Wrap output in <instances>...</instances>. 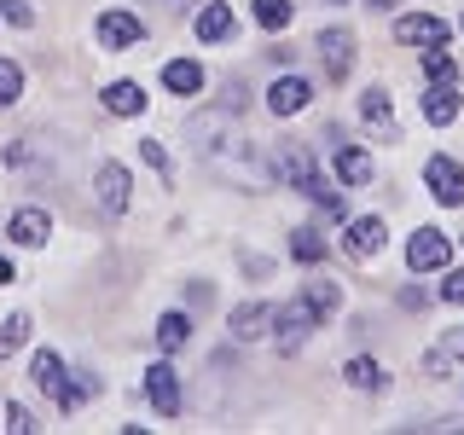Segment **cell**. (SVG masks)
Returning a JSON list of instances; mask_svg holds the SVG:
<instances>
[{
    "label": "cell",
    "instance_id": "29",
    "mask_svg": "<svg viewBox=\"0 0 464 435\" xmlns=\"http://www.w3.org/2000/svg\"><path fill=\"white\" fill-rule=\"evenodd\" d=\"M24 343H29V314H12L6 325H0V360H6V354H18Z\"/></svg>",
    "mask_w": 464,
    "mask_h": 435
},
{
    "label": "cell",
    "instance_id": "25",
    "mask_svg": "<svg viewBox=\"0 0 464 435\" xmlns=\"http://www.w3.org/2000/svg\"><path fill=\"white\" fill-rule=\"evenodd\" d=\"M290 256L314 267V261H325V238H319L314 227H296V232H290Z\"/></svg>",
    "mask_w": 464,
    "mask_h": 435
},
{
    "label": "cell",
    "instance_id": "36",
    "mask_svg": "<svg viewBox=\"0 0 464 435\" xmlns=\"http://www.w3.org/2000/svg\"><path fill=\"white\" fill-rule=\"evenodd\" d=\"M441 302H464V267H459V273H447V285H441Z\"/></svg>",
    "mask_w": 464,
    "mask_h": 435
},
{
    "label": "cell",
    "instance_id": "30",
    "mask_svg": "<svg viewBox=\"0 0 464 435\" xmlns=\"http://www.w3.org/2000/svg\"><path fill=\"white\" fill-rule=\"evenodd\" d=\"M18 99H24V70L12 64V58H0V111L18 105Z\"/></svg>",
    "mask_w": 464,
    "mask_h": 435
},
{
    "label": "cell",
    "instance_id": "18",
    "mask_svg": "<svg viewBox=\"0 0 464 435\" xmlns=\"http://www.w3.org/2000/svg\"><path fill=\"white\" fill-rule=\"evenodd\" d=\"M267 325H273V308H267V302H244V308L232 314V337H238V343H256Z\"/></svg>",
    "mask_w": 464,
    "mask_h": 435
},
{
    "label": "cell",
    "instance_id": "34",
    "mask_svg": "<svg viewBox=\"0 0 464 435\" xmlns=\"http://www.w3.org/2000/svg\"><path fill=\"white\" fill-rule=\"evenodd\" d=\"M6 430H12V435H35L41 424H35V418H29V412H24V406H18V401H12V406H6Z\"/></svg>",
    "mask_w": 464,
    "mask_h": 435
},
{
    "label": "cell",
    "instance_id": "15",
    "mask_svg": "<svg viewBox=\"0 0 464 435\" xmlns=\"http://www.w3.org/2000/svg\"><path fill=\"white\" fill-rule=\"evenodd\" d=\"M163 87L180 93V99H192L203 87V64H198V58H174V64H163Z\"/></svg>",
    "mask_w": 464,
    "mask_h": 435
},
{
    "label": "cell",
    "instance_id": "24",
    "mask_svg": "<svg viewBox=\"0 0 464 435\" xmlns=\"http://www.w3.org/2000/svg\"><path fill=\"white\" fill-rule=\"evenodd\" d=\"M337 174H343L348 186H366L372 180V157L354 151V145H343V151H337Z\"/></svg>",
    "mask_w": 464,
    "mask_h": 435
},
{
    "label": "cell",
    "instance_id": "37",
    "mask_svg": "<svg viewBox=\"0 0 464 435\" xmlns=\"http://www.w3.org/2000/svg\"><path fill=\"white\" fill-rule=\"evenodd\" d=\"M157 6H169V12H186V6H192V0H157Z\"/></svg>",
    "mask_w": 464,
    "mask_h": 435
},
{
    "label": "cell",
    "instance_id": "21",
    "mask_svg": "<svg viewBox=\"0 0 464 435\" xmlns=\"http://www.w3.org/2000/svg\"><path fill=\"white\" fill-rule=\"evenodd\" d=\"M453 366H464V331H447L441 348H435V354L424 360V372H430V377H447Z\"/></svg>",
    "mask_w": 464,
    "mask_h": 435
},
{
    "label": "cell",
    "instance_id": "39",
    "mask_svg": "<svg viewBox=\"0 0 464 435\" xmlns=\"http://www.w3.org/2000/svg\"><path fill=\"white\" fill-rule=\"evenodd\" d=\"M366 6H372V12H383V6H395V0H366Z\"/></svg>",
    "mask_w": 464,
    "mask_h": 435
},
{
    "label": "cell",
    "instance_id": "12",
    "mask_svg": "<svg viewBox=\"0 0 464 435\" xmlns=\"http://www.w3.org/2000/svg\"><path fill=\"white\" fill-rule=\"evenodd\" d=\"M6 238H18V244H29V250H41V244L53 238V215H47V209H18V215H12V227H6Z\"/></svg>",
    "mask_w": 464,
    "mask_h": 435
},
{
    "label": "cell",
    "instance_id": "16",
    "mask_svg": "<svg viewBox=\"0 0 464 435\" xmlns=\"http://www.w3.org/2000/svg\"><path fill=\"white\" fill-rule=\"evenodd\" d=\"M145 105H151V99H145L140 82H111V87H105V111H111V116H140Z\"/></svg>",
    "mask_w": 464,
    "mask_h": 435
},
{
    "label": "cell",
    "instance_id": "11",
    "mask_svg": "<svg viewBox=\"0 0 464 435\" xmlns=\"http://www.w3.org/2000/svg\"><path fill=\"white\" fill-rule=\"evenodd\" d=\"M99 41H105L111 53H122V47H134V41H145V24L134 12H105V18H99Z\"/></svg>",
    "mask_w": 464,
    "mask_h": 435
},
{
    "label": "cell",
    "instance_id": "19",
    "mask_svg": "<svg viewBox=\"0 0 464 435\" xmlns=\"http://www.w3.org/2000/svg\"><path fill=\"white\" fill-rule=\"evenodd\" d=\"M424 116L435 128H447L459 116V93H453V82H430V93H424Z\"/></svg>",
    "mask_w": 464,
    "mask_h": 435
},
{
    "label": "cell",
    "instance_id": "20",
    "mask_svg": "<svg viewBox=\"0 0 464 435\" xmlns=\"http://www.w3.org/2000/svg\"><path fill=\"white\" fill-rule=\"evenodd\" d=\"M6 169H18V174H47L53 157L35 151V140H12V145H6Z\"/></svg>",
    "mask_w": 464,
    "mask_h": 435
},
{
    "label": "cell",
    "instance_id": "8",
    "mask_svg": "<svg viewBox=\"0 0 464 435\" xmlns=\"http://www.w3.org/2000/svg\"><path fill=\"white\" fill-rule=\"evenodd\" d=\"M424 180H430L435 203H464V169L453 163V157H430V163H424Z\"/></svg>",
    "mask_w": 464,
    "mask_h": 435
},
{
    "label": "cell",
    "instance_id": "7",
    "mask_svg": "<svg viewBox=\"0 0 464 435\" xmlns=\"http://www.w3.org/2000/svg\"><path fill=\"white\" fill-rule=\"evenodd\" d=\"M128 203H134V180H128V169L105 163V169H99V209H105V215H128Z\"/></svg>",
    "mask_w": 464,
    "mask_h": 435
},
{
    "label": "cell",
    "instance_id": "33",
    "mask_svg": "<svg viewBox=\"0 0 464 435\" xmlns=\"http://www.w3.org/2000/svg\"><path fill=\"white\" fill-rule=\"evenodd\" d=\"M140 157H145V163H151L157 174H163V180L174 174V169H169V151H163V145H157V140H140Z\"/></svg>",
    "mask_w": 464,
    "mask_h": 435
},
{
    "label": "cell",
    "instance_id": "17",
    "mask_svg": "<svg viewBox=\"0 0 464 435\" xmlns=\"http://www.w3.org/2000/svg\"><path fill=\"white\" fill-rule=\"evenodd\" d=\"M360 116H366L383 140H395V111H389V93H383V87H366V93H360Z\"/></svg>",
    "mask_w": 464,
    "mask_h": 435
},
{
    "label": "cell",
    "instance_id": "3",
    "mask_svg": "<svg viewBox=\"0 0 464 435\" xmlns=\"http://www.w3.org/2000/svg\"><path fill=\"white\" fill-rule=\"evenodd\" d=\"M314 325H325V319H319V308L308 296H296V302H285L279 314H273V337H279V354H296L302 343H308V331Z\"/></svg>",
    "mask_w": 464,
    "mask_h": 435
},
{
    "label": "cell",
    "instance_id": "6",
    "mask_svg": "<svg viewBox=\"0 0 464 435\" xmlns=\"http://www.w3.org/2000/svg\"><path fill=\"white\" fill-rule=\"evenodd\" d=\"M319 64H325V76L331 82H343L348 70H354V35H348V29H319Z\"/></svg>",
    "mask_w": 464,
    "mask_h": 435
},
{
    "label": "cell",
    "instance_id": "9",
    "mask_svg": "<svg viewBox=\"0 0 464 435\" xmlns=\"http://www.w3.org/2000/svg\"><path fill=\"white\" fill-rule=\"evenodd\" d=\"M395 41H401V47H441V41H447V24L441 18H430V12H412V18H401L395 24Z\"/></svg>",
    "mask_w": 464,
    "mask_h": 435
},
{
    "label": "cell",
    "instance_id": "10",
    "mask_svg": "<svg viewBox=\"0 0 464 435\" xmlns=\"http://www.w3.org/2000/svg\"><path fill=\"white\" fill-rule=\"evenodd\" d=\"M308 99H314V82H302V76H285V82H273V87H267V111H273V116H296V111H308Z\"/></svg>",
    "mask_w": 464,
    "mask_h": 435
},
{
    "label": "cell",
    "instance_id": "4",
    "mask_svg": "<svg viewBox=\"0 0 464 435\" xmlns=\"http://www.w3.org/2000/svg\"><path fill=\"white\" fill-rule=\"evenodd\" d=\"M453 261V238H447L441 227H418L412 238H406V267L412 273H435Z\"/></svg>",
    "mask_w": 464,
    "mask_h": 435
},
{
    "label": "cell",
    "instance_id": "26",
    "mask_svg": "<svg viewBox=\"0 0 464 435\" xmlns=\"http://www.w3.org/2000/svg\"><path fill=\"white\" fill-rule=\"evenodd\" d=\"M343 377H348V383H354V389H372V395H377V389L389 383L377 360H348V366H343Z\"/></svg>",
    "mask_w": 464,
    "mask_h": 435
},
{
    "label": "cell",
    "instance_id": "32",
    "mask_svg": "<svg viewBox=\"0 0 464 435\" xmlns=\"http://www.w3.org/2000/svg\"><path fill=\"white\" fill-rule=\"evenodd\" d=\"M424 76H430V82H453V76H459V64H453V58H447L441 47H430V53H424Z\"/></svg>",
    "mask_w": 464,
    "mask_h": 435
},
{
    "label": "cell",
    "instance_id": "23",
    "mask_svg": "<svg viewBox=\"0 0 464 435\" xmlns=\"http://www.w3.org/2000/svg\"><path fill=\"white\" fill-rule=\"evenodd\" d=\"M186 337H192V319H186V314H163V319H157V348H163V354L186 348Z\"/></svg>",
    "mask_w": 464,
    "mask_h": 435
},
{
    "label": "cell",
    "instance_id": "2",
    "mask_svg": "<svg viewBox=\"0 0 464 435\" xmlns=\"http://www.w3.org/2000/svg\"><path fill=\"white\" fill-rule=\"evenodd\" d=\"M203 163L221 174V180L250 186V192H261V186H273V180H279V174H273V163H261V157H256V140L244 134V128H238V134H232L227 145H215V151L203 157Z\"/></svg>",
    "mask_w": 464,
    "mask_h": 435
},
{
    "label": "cell",
    "instance_id": "28",
    "mask_svg": "<svg viewBox=\"0 0 464 435\" xmlns=\"http://www.w3.org/2000/svg\"><path fill=\"white\" fill-rule=\"evenodd\" d=\"M302 296H308V302H314V308H319V319H331V314H337V308H343V290H337V285H331V279H314L308 290H302Z\"/></svg>",
    "mask_w": 464,
    "mask_h": 435
},
{
    "label": "cell",
    "instance_id": "40",
    "mask_svg": "<svg viewBox=\"0 0 464 435\" xmlns=\"http://www.w3.org/2000/svg\"><path fill=\"white\" fill-rule=\"evenodd\" d=\"M459 24H464V18H459Z\"/></svg>",
    "mask_w": 464,
    "mask_h": 435
},
{
    "label": "cell",
    "instance_id": "27",
    "mask_svg": "<svg viewBox=\"0 0 464 435\" xmlns=\"http://www.w3.org/2000/svg\"><path fill=\"white\" fill-rule=\"evenodd\" d=\"M93 395H99V377H93V372H70V383H64V401H58V406H70V412H76V406H87Z\"/></svg>",
    "mask_w": 464,
    "mask_h": 435
},
{
    "label": "cell",
    "instance_id": "5",
    "mask_svg": "<svg viewBox=\"0 0 464 435\" xmlns=\"http://www.w3.org/2000/svg\"><path fill=\"white\" fill-rule=\"evenodd\" d=\"M145 395H151V406H157L163 418H180V406H186L180 377H174V366H163V360H157V366L145 372Z\"/></svg>",
    "mask_w": 464,
    "mask_h": 435
},
{
    "label": "cell",
    "instance_id": "31",
    "mask_svg": "<svg viewBox=\"0 0 464 435\" xmlns=\"http://www.w3.org/2000/svg\"><path fill=\"white\" fill-rule=\"evenodd\" d=\"M290 12H296L290 0H256V24H261V29H285Z\"/></svg>",
    "mask_w": 464,
    "mask_h": 435
},
{
    "label": "cell",
    "instance_id": "14",
    "mask_svg": "<svg viewBox=\"0 0 464 435\" xmlns=\"http://www.w3.org/2000/svg\"><path fill=\"white\" fill-rule=\"evenodd\" d=\"M348 256L354 261H372L377 250H383V221H348Z\"/></svg>",
    "mask_w": 464,
    "mask_h": 435
},
{
    "label": "cell",
    "instance_id": "38",
    "mask_svg": "<svg viewBox=\"0 0 464 435\" xmlns=\"http://www.w3.org/2000/svg\"><path fill=\"white\" fill-rule=\"evenodd\" d=\"M0 285H12V261L6 256H0Z\"/></svg>",
    "mask_w": 464,
    "mask_h": 435
},
{
    "label": "cell",
    "instance_id": "1",
    "mask_svg": "<svg viewBox=\"0 0 464 435\" xmlns=\"http://www.w3.org/2000/svg\"><path fill=\"white\" fill-rule=\"evenodd\" d=\"M273 174H279V180H290L296 192H308V198L319 203V209L331 215V221H343V215H348V209H343V192H331V186H325V174L314 169V151H308V145L285 140V145H279V157H273Z\"/></svg>",
    "mask_w": 464,
    "mask_h": 435
},
{
    "label": "cell",
    "instance_id": "13",
    "mask_svg": "<svg viewBox=\"0 0 464 435\" xmlns=\"http://www.w3.org/2000/svg\"><path fill=\"white\" fill-rule=\"evenodd\" d=\"M29 377H35V389H47L53 401H64V383H70V372H64V360H58L53 348H41V354L29 360Z\"/></svg>",
    "mask_w": 464,
    "mask_h": 435
},
{
    "label": "cell",
    "instance_id": "35",
    "mask_svg": "<svg viewBox=\"0 0 464 435\" xmlns=\"http://www.w3.org/2000/svg\"><path fill=\"white\" fill-rule=\"evenodd\" d=\"M0 6H6V18L18 24V29H29V24H35V12H29V0H0Z\"/></svg>",
    "mask_w": 464,
    "mask_h": 435
},
{
    "label": "cell",
    "instance_id": "22",
    "mask_svg": "<svg viewBox=\"0 0 464 435\" xmlns=\"http://www.w3.org/2000/svg\"><path fill=\"white\" fill-rule=\"evenodd\" d=\"M192 29H198V41H227L238 24H232V6H203Z\"/></svg>",
    "mask_w": 464,
    "mask_h": 435
}]
</instances>
